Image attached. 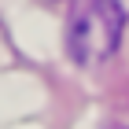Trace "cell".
Masks as SVG:
<instances>
[{"mask_svg": "<svg viewBox=\"0 0 129 129\" xmlns=\"http://www.w3.org/2000/svg\"><path fill=\"white\" fill-rule=\"evenodd\" d=\"M125 11L118 0H85L67 26V52L78 67H103L118 52Z\"/></svg>", "mask_w": 129, "mask_h": 129, "instance_id": "obj_1", "label": "cell"}, {"mask_svg": "<svg viewBox=\"0 0 129 129\" xmlns=\"http://www.w3.org/2000/svg\"><path fill=\"white\" fill-rule=\"evenodd\" d=\"M107 129H125V125H107Z\"/></svg>", "mask_w": 129, "mask_h": 129, "instance_id": "obj_2", "label": "cell"}]
</instances>
